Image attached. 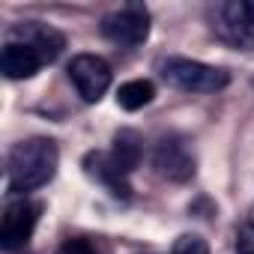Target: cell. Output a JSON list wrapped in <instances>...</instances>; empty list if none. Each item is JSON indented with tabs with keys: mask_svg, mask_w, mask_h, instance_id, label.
Wrapping results in <instances>:
<instances>
[{
	"mask_svg": "<svg viewBox=\"0 0 254 254\" xmlns=\"http://www.w3.org/2000/svg\"><path fill=\"white\" fill-rule=\"evenodd\" d=\"M60 165V153L57 144L48 138H30L21 141L9 150L6 159V177H9V194L24 197L27 191L42 189L45 183L54 180Z\"/></svg>",
	"mask_w": 254,
	"mask_h": 254,
	"instance_id": "1",
	"label": "cell"
},
{
	"mask_svg": "<svg viewBox=\"0 0 254 254\" xmlns=\"http://www.w3.org/2000/svg\"><path fill=\"white\" fill-rule=\"evenodd\" d=\"M159 75L165 78V84H171L174 90H183V93H218L230 81V75L224 69L200 63V60H189V57L162 60Z\"/></svg>",
	"mask_w": 254,
	"mask_h": 254,
	"instance_id": "2",
	"label": "cell"
},
{
	"mask_svg": "<svg viewBox=\"0 0 254 254\" xmlns=\"http://www.w3.org/2000/svg\"><path fill=\"white\" fill-rule=\"evenodd\" d=\"M212 33L242 51L254 48V3L245 0H224V3H212L206 9Z\"/></svg>",
	"mask_w": 254,
	"mask_h": 254,
	"instance_id": "3",
	"label": "cell"
},
{
	"mask_svg": "<svg viewBox=\"0 0 254 254\" xmlns=\"http://www.w3.org/2000/svg\"><path fill=\"white\" fill-rule=\"evenodd\" d=\"M102 36L120 48H138L150 36V12L141 3H126L102 18Z\"/></svg>",
	"mask_w": 254,
	"mask_h": 254,
	"instance_id": "4",
	"label": "cell"
},
{
	"mask_svg": "<svg viewBox=\"0 0 254 254\" xmlns=\"http://www.w3.org/2000/svg\"><path fill=\"white\" fill-rule=\"evenodd\" d=\"M197 159L183 135H165L153 147V171L168 183H189L194 177Z\"/></svg>",
	"mask_w": 254,
	"mask_h": 254,
	"instance_id": "5",
	"label": "cell"
},
{
	"mask_svg": "<svg viewBox=\"0 0 254 254\" xmlns=\"http://www.w3.org/2000/svg\"><path fill=\"white\" fill-rule=\"evenodd\" d=\"M39 221V203L27 200V197H15L0 218V248L3 251H15L21 245L30 242L33 230Z\"/></svg>",
	"mask_w": 254,
	"mask_h": 254,
	"instance_id": "6",
	"label": "cell"
},
{
	"mask_svg": "<svg viewBox=\"0 0 254 254\" xmlns=\"http://www.w3.org/2000/svg\"><path fill=\"white\" fill-rule=\"evenodd\" d=\"M6 42H18V45H27L33 48L42 63H54L63 48H66V36L51 27V24H42V21H18L6 30Z\"/></svg>",
	"mask_w": 254,
	"mask_h": 254,
	"instance_id": "7",
	"label": "cell"
},
{
	"mask_svg": "<svg viewBox=\"0 0 254 254\" xmlns=\"http://www.w3.org/2000/svg\"><path fill=\"white\" fill-rule=\"evenodd\" d=\"M69 81L84 102H99L111 87V66L96 54H78L69 63Z\"/></svg>",
	"mask_w": 254,
	"mask_h": 254,
	"instance_id": "8",
	"label": "cell"
},
{
	"mask_svg": "<svg viewBox=\"0 0 254 254\" xmlns=\"http://www.w3.org/2000/svg\"><path fill=\"white\" fill-rule=\"evenodd\" d=\"M84 174H87L93 183H99L105 191H111V197H117V200H129V197H132L129 174H123V171L114 165L111 153H87V156H84Z\"/></svg>",
	"mask_w": 254,
	"mask_h": 254,
	"instance_id": "9",
	"label": "cell"
},
{
	"mask_svg": "<svg viewBox=\"0 0 254 254\" xmlns=\"http://www.w3.org/2000/svg\"><path fill=\"white\" fill-rule=\"evenodd\" d=\"M0 69H3V75L9 81H27V78H33L42 69V57L33 48H27V45L6 42L3 54H0Z\"/></svg>",
	"mask_w": 254,
	"mask_h": 254,
	"instance_id": "10",
	"label": "cell"
},
{
	"mask_svg": "<svg viewBox=\"0 0 254 254\" xmlns=\"http://www.w3.org/2000/svg\"><path fill=\"white\" fill-rule=\"evenodd\" d=\"M111 159L114 165L123 171V174H132L141 159H144V138L135 132V129H120L114 135V150H111Z\"/></svg>",
	"mask_w": 254,
	"mask_h": 254,
	"instance_id": "11",
	"label": "cell"
},
{
	"mask_svg": "<svg viewBox=\"0 0 254 254\" xmlns=\"http://www.w3.org/2000/svg\"><path fill=\"white\" fill-rule=\"evenodd\" d=\"M156 96V87L153 81L147 78H135V81H126L120 90H117V102L123 111H141L144 105H150Z\"/></svg>",
	"mask_w": 254,
	"mask_h": 254,
	"instance_id": "12",
	"label": "cell"
},
{
	"mask_svg": "<svg viewBox=\"0 0 254 254\" xmlns=\"http://www.w3.org/2000/svg\"><path fill=\"white\" fill-rule=\"evenodd\" d=\"M171 254H209V245H206V239L197 236V233H183V236L174 242Z\"/></svg>",
	"mask_w": 254,
	"mask_h": 254,
	"instance_id": "13",
	"label": "cell"
},
{
	"mask_svg": "<svg viewBox=\"0 0 254 254\" xmlns=\"http://www.w3.org/2000/svg\"><path fill=\"white\" fill-rule=\"evenodd\" d=\"M57 254H99V251H96V245L90 239H66L57 248Z\"/></svg>",
	"mask_w": 254,
	"mask_h": 254,
	"instance_id": "14",
	"label": "cell"
},
{
	"mask_svg": "<svg viewBox=\"0 0 254 254\" xmlns=\"http://www.w3.org/2000/svg\"><path fill=\"white\" fill-rule=\"evenodd\" d=\"M236 254H254V224H242L236 233Z\"/></svg>",
	"mask_w": 254,
	"mask_h": 254,
	"instance_id": "15",
	"label": "cell"
}]
</instances>
